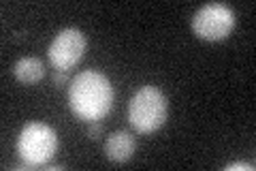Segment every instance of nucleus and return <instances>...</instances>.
<instances>
[{
    "label": "nucleus",
    "instance_id": "f257e3e1",
    "mask_svg": "<svg viewBox=\"0 0 256 171\" xmlns=\"http://www.w3.org/2000/svg\"><path fill=\"white\" fill-rule=\"evenodd\" d=\"M68 105L77 118L96 122L114 107V86L102 73L84 71L70 81Z\"/></svg>",
    "mask_w": 256,
    "mask_h": 171
},
{
    "label": "nucleus",
    "instance_id": "f03ea898",
    "mask_svg": "<svg viewBox=\"0 0 256 171\" xmlns=\"http://www.w3.org/2000/svg\"><path fill=\"white\" fill-rule=\"evenodd\" d=\"M166 109H169L166 96L154 86H143L134 92L128 105V120L137 133L150 135L166 122Z\"/></svg>",
    "mask_w": 256,
    "mask_h": 171
},
{
    "label": "nucleus",
    "instance_id": "7ed1b4c3",
    "mask_svg": "<svg viewBox=\"0 0 256 171\" xmlns=\"http://www.w3.org/2000/svg\"><path fill=\"white\" fill-rule=\"evenodd\" d=\"M58 150V135L43 122H30L22 128L18 139V152L24 162L32 167H45Z\"/></svg>",
    "mask_w": 256,
    "mask_h": 171
},
{
    "label": "nucleus",
    "instance_id": "20e7f679",
    "mask_svg": "<svg viewBox=\"0 0 256 171\" xmlns=\"http://www.w3.org/2000/svg\"><path fill=\"white\" fill-rule=\"evenodd\" d=\"M235 28V13L222 3L203 5L192 18V32L205 41H222Z\"/></svg>",
    "mask_w": 256,
    "mask_h": 171
},
{
    "label": "nucleus",
    "instance_id": "39448f33",
    "mask_svg": "<svg viewBox=\"0 0 256 171\" xmlns=\"http://www.w3.org/2000/svg\"><path fill=\"white\" fill-rule=\"evenodd\" d=\"M86 52V37L77 28H64L52 41L47 58L56 67V71H68L84 58Z\"/></svg>",
    "mask_w": 256,
    "mask_h": 171
},
{
    "label": "nucleus",
    "instance_id": "423d86ee",
    "mask_svg": "<svg viewBox=\"0 0 256 171\" xmlns=\"http://www.w3.org/2000/svg\"><path fill=\"white\" fill-rule=\"evenodd\" d=\"M105 154L111 162H126L134 154V137L128 131H116L107 137Z\"/></svg>",
    "mask_w": 256,
    "mask_h": 171
},
{
    "label": "nucleus",
    "instance_id": "0eeeda50",
    "mask_svg": "<svg viewBox=\"0 0 256 171\" xmlns=\"http://www.w3.org/2000/svg\"><path fill=\"white\" fill-rule=\"evenodd\" d=\"M13 73L22 84H36L45 77V67L38 58H22L15 62Z\"/></svg>",
    "mask_w": 256,
    "mask_h": 171
},
{
    "label": "nucleus",
    "instance_id": "6e6552de",
    "mask_svg": "<svg viewBox=\"0 0 256 171\" xmlns=\"http://www.w3.org/2000/svg\"><path fill=\"white\" fill-rule=\"evenodd\" d=\"M102 135V124L98 120L96 122H90V126H88V137H90V139H98V137Z\"/></svg>",
    "mask_w": 256,
    "mask_h": 171
},
{
    "label": "nucleus",
    "instance_id": "1a4fd4ad",
    "mask_svg": "<svg viewBox=\"0 0 256 171\" xmlns=\"http://www.w3.org/2000/svg\"><path fill=\"white\" fill-rule=\"evenodd\" d=\"M224 169H226V171H239V169H244V171H252V169H254V165H252V162H230V165H226Z\"/></svg>",
    "mask_w": 256,
    "mask_h": 171
},
{
    "label": "nucleus",
    "instance_id": "9d476101",
    "mask_svg": "<svg viewBox=\"0 0 256 171\" xmlns=\"http://www.w3.org/2000/svg\"><path fill=\"white\" fill-rule=\"evenodd\" d=\"M52 79H54V86H64V84H68V75H66V71H56Z\"/></svg>",
    "mask_w": 256,
    "mask_h": 171
}]
</instances>
